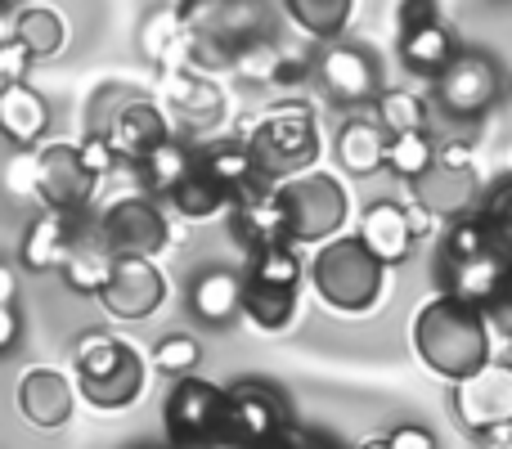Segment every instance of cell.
<instances>
[{"mask_svg":"<svg viewBox=\"0 0 512 449\" xmlns=\"http://www.w3.org/2000/svg\"><path fill=\"white\" fill-rule=\"evenodd\" d=\"M99 234L113 256H140V261H158L171 247V221L149 194H122L99 212Z\"/></svg>","mask_w":512,"mask_h":449,"instance_id":"cell-9","label":"cell"},{"mask_svg":"<svg viewBox=\"0 0 512 449\" xmlns=\"http://www.w3.org/2000/svg\"><path fill=\"white\" fill-rule=\"evenodd\" d=\"M194 449H248V445L234 441L230 432H221V436H212V441H203V445H194Z\"/></svg>","mask_w":512,"mask_h":449,"instance_id":"cell-43","label":"cell"},{"mask_svg":"<svg viewBox=\"0 0 512 449\" xmlns=\"http://www.w3.org/2000/svg\"><path fill=\"white\" fill-rule=\"evenodd\" d=\"M279 59H283V50L265 36V41H256L248 45V50L234 59V72H239L243 81H252V86H274V72H279Z\"/></svg>","mask_w":512,"mask_h":449,"instance_id":"cell-35","label":"cell"},{"mask_svg":"<svg viewBox=\"0 0 512 449\" xmlns=\"http://www.w3.org/2000/svg\"><path fill=\"white\" fill-rule=\"evenodd\" d=\"M279 449H328V445H319L310 432H301V427H292V432H288V441H283Z\"/></svg>","mask_w":512,"mask_h":449,"instance_id":"cell-42","label":"cell"},{"mask_svg":"<svg viewBox=\"0 0 512 449\" xmlns=\"http://www.w3.org/2000/svg\"><path fill=\"white\" fill-rule=\"evenodd\" d=\"M315 81L328 95V104H337V108L378 104V95H382L378 63H373V54L360 50V45H328V50L319 54Z\"/></svg>","mask_w":512,"mask_h":449,"instance_id":"cell-17","label":"cell"},{"mask_svg":"<svg viewBox=\"0 0 512 449\" xmlns=\"http://www.w3.org/2000/svg\"><path fill=\"white\" fill-rule=\"evenodd\" d=\"M99 306L108 310V319H122V324H140L153 319L167 306V274L158 270V261H140V256H117L113 274H108L104 292H99Z\"/></svg>","mask_w":512,"mask_h":449,"instance_id":"cell-14","label":"cell"},{"mask_svg":"<svg viewBox=\"0 0 512 449\" xmlns=\"http://www.w3.org/2000/svg\"><path fill=\"white\" fill-rule=\"evenodd\" d=\"M108 135H113L126 167H140L144 158H153L158 149H167V144L176 140L167 108L153 104V99H131V104H122L113 126H108Z\"/></svg>","mask_w":512,"mask_h":449,"instance_id":"cell-20","label":"cell"},{"mask_svg":"<svg viewBox=\"0 0 512 449\" xmlns=\"http://www.w3.org/2000/svg\"><path fill=\"white\" fill-rule=\"evenodd\" d=\"M355 5L351 0H292L288 18L310 36V41H337L351 23Z\"/></svg>","mask_w":512,"mask_h":449,"instance_id":"cell-32","label":"cell"},{"mask_svg":"<svg viewBox=\"0 0 512 449\" xmlns=\"http://www.w3.org/2000/svg\"><path fill=\"white\" fill-rule=\"evenodd\" d=\"M409 198L423 207L432 221H468L481 207V180H477V162H445L436 158V167L427 171L418 185H409Z\"/></svg>","mask_w":512,"mask_h":449,"instance_id":"cell-15","label":"cell"},{"mask_svg":"<svg viewBox=\"0 0 512 449\" xmlns=\"http://www.w3.org/2000/svg\"><path fill=\"white\" fill-rule=\"evenodd\" d=\"M319 68V59H310V54L301 50H283L279 59V72H274V90H288V86H301V81H310Z\"/></svg>","mask_w":512,"mask_h":449,"instance_id":"cell-39","label":"cell"},{"mask_svg":"<svg viewBox=\"0 0 512 449\" xmlns=\"http://www.w3.org/2000/svg\"><path fill=\"white\" fill-rule=\"evenodd\" d=\"M454 418L463 432L481 436L486 445L512 441V364L495 360L477 378L454 387Z\"/></svg>","mask_w":512,"mask_h":449,"instance_id":"cell-11","label":"cell"},{"mask_svg":"<svg viewBox=\"0 0 512 449\" xmlns=\"http://www.w3.org/2000/svg\"><path fill=\"white\" fill-rule=\"evenodd\" d=\"M32 54L18 41H0V90L9 86H27V68H32Z\"/></svg>","mask_w":512,"mask_h":449,"instance_id":"cell-38","label":"cell"},{"mask_svg":"<svg viewBox=\"0 0 512 449\" xmlns=\"http://www.w3.org/2000/svg\"><path fill=\"white\" fill-rule=\"evenodd\" d=\"M167 108L180 126L207 131V126H216L225 117V90L198 68L167 72Z\"/></svg>","mask_w":512,"mask_h":449,"instance_id":"cell-23","label":"cell"},{"mask_svg":"<svg viewBox=\"0 0 512 449\" xmlns=\"http://www.w3.org/2000/svg\"><path fill=\"white\" fill-rule=\"evenodd\" d=\"M243 288H248L243 270H234V265H207V270H198L189 279V292H185L189 315L207 328L234 324L243 315Z\"/></svg>","mask_w":512,"mask_h":449,"instance_id":"cell-21","label":"cell"},{"mask_svg":"<svg viewBox=\"0 0 512 449\" xmlns=\"http://www.w3.org/2000/svg\"><path fill=\"white\" fill-rule=\"evenodd\" d=\"M86 216H59V212H41L32 225L23 229V243H18V265L27 274H59L63 261L72 256Z\"/></svg>","mask_w":512,"mask_h":449,"instance_id":"cell-22","label":"cell"},{"mask_svg":"<svg viewBox=\"0 0 512 449\" xmlns=\"http://www.w3.org/2000/svg\"><path fill=\"white\" fill-rule=\"evenodd\" d=\"M306 265L297 247H265L252 252L243 265V319L265 337H283L301 315V283H306Z\"/></svg>","mask_w":512,"mask_h":449,"instance_id":"cell-5","label":"cell"},{"mask_svg":"<svg viewBox=\"0 0 512 449\" xmlns=\"http://www.w3.org/2000/svg\"><path fill=\"white\" fill-rule=\"evenodd\" d=\"M99 176L86 167L81 144H41L32 158V198L45 212L59 216H86L95 203Z\"/></svg>","mask_w":512,"mask_h":449,"instance_id":"cell-8","label":"cell"},{"mask_svg":"<svg viewBox=\"0 0 512 449\" xmlns=\"http://www.w3.org/2000/svg\"><path fill=\"white\" fill-rule=\"evenodd\" d=\"M230 229L234 238L243 243V252H265V247H292L288 243V225H283V212H279V198H274V185L256 189L243 203H234L230 212Z\"/></svg>","mask_w":512,"mask_h":449,"instance_id":"cell-24","label":"cell"},{"mask_svg":"<svg viewBox=\"0 0 512 449\" xmlns=\"http://www.w3.org/2000/svg\"><path fill=\"white\" fill-rule=\"evenodd\" d=\"M355 449H391V441H387V436H369V441H360Z\"/></svg>","mask_w":512,"mask_h":449,"instance_id":"cell-44","label":"cell"},{"mask_svg":"<svg viewBox=\"0 0 512 449\" xmlns=\"http://www.w3.org/2000/svg\"><path fill=\"white\" fill-rule=\"evenodd\" d=\"M81 158H86V167L95 171L99 180L113 176L117 167H126L122 153H117V144H113V135H108V131H90L86 140H81Z\"/></svg>","mask_w":512,"mask_h":449,"instance_id":"cell-37","label":"cell"},{"mask_svg":"<svg viewBox=\"0 0 512 449\" xmlns=\"http://www.w3.org/2000/svg\"><path fill=\"white\" fill-rule=\"evenodd\" d=\"M153 360L126 337L108 333V328H90L72 342V378L90 409L99 414H126L144 400L149 391Z\"/></svg>","mask_w":512,"mask_h":449,"instance_id":"cell-2","label":"cell"},{"mask_svg":"<svg viewBox=\"0 0 512 449\" xmlns=\"http://www.w3.org/2000/svg\"><path fill=\"white\" fill-rule=\"evenodd\" d=\"M225 396L230 387H216L207 378L171 382L167 405H162V432L171 449H194L225 432Z\"/></svg>","mask_w":512,"mask_h":449,"instance_id":"cell-12","label":"cell"},{"mask_svg":"<svg viewBox=\"0 0 512 449\" xmlns=\"http://www.w3.org/2000/svg\"><path fill=\"white\" fill-rule=\"evenodd\" d=\"M481 221L490 225L499 252H504L508 265H512V180H508V185H499L495 194L486 198V207H481Z\"/></svg>","mask_w":512,"mask_h":449,"instance_id":"cell-36","label":"cell"},{"mask_svg":"<svg viewBox=\"0 0 512 449\" xmlns=\"http://www.w3.org/2000/svg\"><path fill=\"white\" fill-rule=\"evenodd\" d=\"M149 360H153V373H162L167 382H185V378H198L203 346H198V337H189V333H167L149 351Z\"/></svg>","mask_w":512,"mask_h":449,"instance_id":"cell-34","label":"cell"},{"mask_svg":"<svg viewBox=\"0 0 512 449\" xmlns=\"http://www.w3.org/2000/svg\"><path fill=\"white\" fill-rule=\"evenodd\" d=\"M171 207H176V216L180 221H194V225H203V221H216V216H230L234 212V198L225 194L221 185H216L207 171H198L194 167V176L180 185V194L171 198Z\"/></svg>","mask_w":512,"mask_h":449,"instance_id":"cell-30","label":"cell"},{"mask_svg":"<svg viewBox=\"0 0 512 449\" xmlns=\"http://www.w3.org/2000/svg\"><path fill=\"white\" fill-rule=\"evenodd\" d=\"M387 441H391V449H436L432 427H423V423H396L387 432Z\"/></svg>","mask_w":512,"mask_h":449,"instance_id":"cell-41","label":"cell"},{"mask_svg":"<svg viewBox=\"0 0 512 449\" xmlns=\"http://www.w3.org/2000/svg\"><path fill=\"white\" fill-rule=\"evenodd\" d=\"M387 144L391 135L382 131L378 122H369V117H351V122L337 131V162H342V171H351V176H378V171H387Z\"/></svg>","mask_w":512,"mask_h":449,"instance_id":"cell-28","label":"cell"},{"mask_svg":"<svg viewBox=\"0 0 512 449\" xmlns=\"http://www.w3.org/2000/svg\"><path fill=\"white\" fill-rule=\"evenodd\" d=\"M373 122L387 135H414L427 131V99L414 90H382L373 104Z\"/></svg>","mask_w":512,"mask_h":449,"instance_id":"cell-33","label":"cell"},{"mask_svg":"<svg viewBox=\"0 0 512 449\" xmlns=\"http://www.w3.org/2000/svg\"><path fill=\"white\" fill-rule=\"evenodd\" d=\"M234 140H243L252 149L265 185H283V180H297L306 171H315L319 149H324L315 113L306 104H274L256 117H243Z\"/></svg>","mask_w":512,"mask_h":449,"instance_id":"cell-4","label":"cell"},{"mask_svg":"<svg viewBox=\"0 0 512 449\" xmlns=\"http://www.w3.org/2000/svg\"><path fill=\"white\" fill-rule=\"evenodd\" d=\"M355 234H360V243L369 247L387 270L405 265L418 243V225H414V212H409L405 198H373L360 212V229H355Z\"/></svg>","mask_w":512,"mask_h":449,"instance_id":"cell-19","label":"cell"},{"mask_svg":"<svg viewBox=\"0 0 512 449\" xmlns=\"http://www.w3.org/2000/svg\"><path fill=\"white\" fill-rule=\"evenodd\" d=\"M274 198H279L292 247L297 243L324 247L333 238H342L346 221H351V194L328 171H306L297 180H283V185H274Z\"/></svg>","mask_w":512,"mask_h":449,"instance_id":"cell-6","label":"cell"},{"mask_svg":"<svg viewBox=\"0 0 512 449\" xmlns=\"http://www.w3.org/2000/svg\"><path fill=\"white\" fill-rule=\"evenodd\" d=\"M486 449H512V441H499V445H486Z\"/></svg>","mask_w":512,"mask_h":449,"instance_id":"cell-45","label":"cell"},{"mask_svg":"<svg viewBox=\"0 0 512 449\" xmlns=\"http://www.w3.org/2000/svg\"><path fill=\"white\" fill-rule=\"evenodd\" d=\"M387 274L391 270L360 243V234H342L333 243L315 247L306 265V283L319 297V306L346 319H369L387 301Z\"/></svg>","mask_w":512,"mask_h":449,"instance_id":"cell-3","label":"cell"},{"mask_svg":"<svg viewBox=\"0 0 512 449\" xmlns=\"http://www.w3.org/2000/svg\"><path fill=\"white\" fill-rule=\"evenodd\" d=\"M436 158H441V149L432 144V135H427V131L391 135V144H387V176L405 180V185H418V180L436 167Z\"/></svg>","mask_w":512,"mask_h":449,"instance_id":"cell-31","label":"cell"},{"mask_svg":"<svg viewBox=\"0 0 512 449\" xmlns=\"http://www.w3.org/2000/svg\"><path fill=\"white\" fill-rule=\"evenodd\" d=\"M396 54L400 63H405L414 77L423 81H441L445 72H450V63L459 59V41H454V32L445 27V14L441 5H432V0H405V5L396 9Z\"/></svg>","mask_w":512,"mask_h":449,"instance_id":"cell-7","label":"cell"},{"mask_svg":"<svg viewBox=\"0 0 512 449\" xmlns=\"http://www.w3.org/2000/svg\"><path fill=\"white\" fill-rule=\"evenodd\" d=\"M508 351H512V328H508Z\"/></svg>","mask_w":512,"mask_h":449,"instance_id":"cell-46","label":"cell"},{"mask_svg":"<svg viewBox=\"0 0 512 449\" xmlns=\"http://www.w3.org/2000/svg\"><path fill=\"white\" fill-rule=\"evenodd\" d=\"M409 346H414L418 364L450 387L477 378L486 364H495V333H490L486 310L463 306L450 292H436L414 310Z\"/></svg>","mask_w":512,"mask_h":449,"instance_id":"cell-1","label":"cell"},{"mask_svg":"<svg viewBox=\"0 0 512 449\" xmlns=\"http://www.w3.org/2000/svg\"><path fill=\"white\" fill-rule=\"evenodd\" d=\"M77 400H81L77 378H68V373L54 369V364L27 369L14 391L18 414H23V423L36 427V432H59V427H68L72 414H77Z\"/></svg>","mask_w":512,"mask_h":449,"instance_id":"cell-16","label":"cell"},{"mask_svg":"<svg viewBox=\"0 0 512 449\" xmlns=\"http://www.w3.org/2000/svg\"><path fill=\"white\" fill-rule=\"evenodd\" d=\"M0 41H18L41 63L63 50L68 27H63V18L54 14L50 5H14V9H5V36H0Z\"/></svg>","mask_w":512,"mask_h":449,"instance_id":"cell-27","label":"cell"},{"mask_svg":"<svg viewBox=\"0 0 512 449\" xmlns=\"http://www.w3.org/2000/svg\"><path fill=\"white\" fill-rule=\"evenodd\" d=\"M508 288H512V265L499 252H481L468 261H441V292H450L454 301L472 310H499L508 306Z\"/></svg>","mask_w":512,"mask_h":449,"instance_id":"cell-18","label":"cell"},{"mask_svg":"<svg viewBox=\"0 0 512 449\" xmlns=\"http://www.w3.org/2000/svg\"><path fill=\"white\" fill-rule=\"evenodd\" d=\"M499 86H504V81H499L495 59L477 54V50H463L459 59L450 63V72L432 86V99L454 122H477V117H486L490 108H495Z\"/></svg>","mask_w":512,"mask_h":449,"instance_id":"cell-13","label":"cell"},{"mask_svg":"<svg viewBox=\"0 0 512 449\" xmlns=\"http://www.w3.org/2000/svg\"><path fill=\"white\" fill-rule=\"evenodd\" d=\"M0 131L14 149H41L50 131V104L36 86H9L0 90Z\"/></svg>","mask_w":512,"mask_h":449,"instance_id":"cell-26","label":"cell"},{"mask_svg":"<svg viewBox=\"0 0 512 449\" xmlns=\"http://www.w3.org/2000/svg\"><path fill=\"white\" fill-rule=\"evenodd\" d=\"M198 171H207V176H212L216 185H221L225 194L234 198V203H243L248 194L265 189L261 167H256L252 149H248L243 140H216V144H203V149H198Z\"/></svg>","mask_w":512,"mask_h":449,"instance_id":"cell-25","label":"cell"},{"mask_svg":"<svg viewBox=\"0 0 512 449\" xmlns=\"http://www.w3.org/2000/svg\"><path fill=\"white\" fill-rule=\"evenodd\" d=\"M23 342V310L18 301H0V355H14Z\"/></svg>","mask_w":512,"mask_h":449,"instance_id":"cell-40","label":"cell"},{"mask_svg":"<svg viewBox=\"0 0 512 449\" xmlns=\"http://www.w3.org/2000/svg\"><path fill=\"white\" fill-rule=\"evenodd\" d=\"M194 167H198V149H185L180 140H171L167 149H158L153 158H144L140 167H135V180H140V194L158 198V203H171V198L180 194V185L194 176Z\"/></svg>","mask_w":512,"mask_h":449,"instance_id":"cell-29","label":"cell"},{"mask_svg":"<svg viewBox=\"0 0 512 449\" xmlns=\"http://www.w3.org/2000/svg\"><path fill=\"white\" fill-rule=\"evenodd\" d=\"M292 414L288 400L270 387V382H230V396H225V432L234 441H243L248 449H279L292 432Z\"/></svg>","mask_w":512,"mask_h":449,"instance_id":"cell-10","label":"cell"}]
</instances>
